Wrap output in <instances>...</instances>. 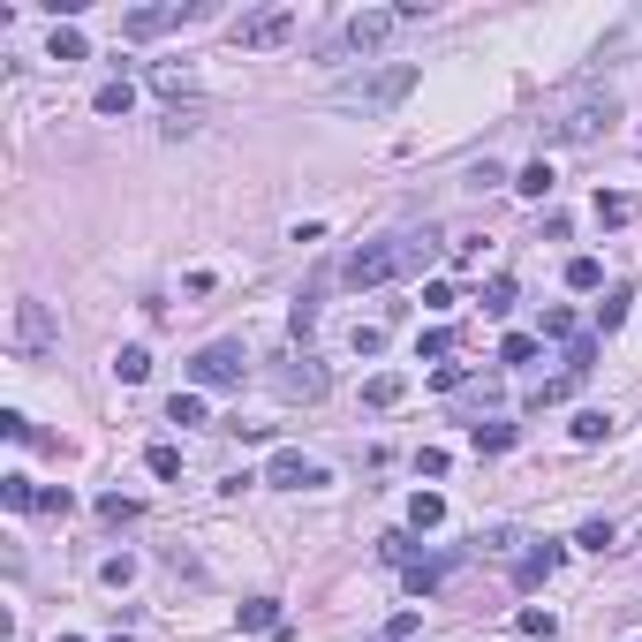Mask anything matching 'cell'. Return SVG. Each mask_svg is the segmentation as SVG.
Masks as SVG:
<instances>
[{
  "mask_svg": "<svg viewBox=\"0 0 642 642\" xmlns=\"http://www.w3.org/2000/svg\"><path fill=\"white\" fill-rule=\"evenodd\" d=\"M431 257H439V235H431V227H423V235H386V242H363V250H348L340 280H348V288H386V280L423 272Z\"/></svg>",
  "mask_w": 642,
  "mask_h": 642,
  "instance_id": "6da1fadb",
  "label": "cell"
},
{
  "mask_svg": "<svg viewBox=\"0 0 642 642\" xmlns=\"http://www.w3.org/2000/svg\"><path fill=\"white\" fill-rule=\"evenodd\" d=\"M408 91H416V61H378L363 76H348V84H333V106L340 114H393Z\"/></svg>",
  "mask_w": 642,
  "mask_h": 642,
  "instance_id": "7a4b0ae2",
  "label": "cell"
},
{
  "mask_svg": "<svg viewBox=\"0 0 642 642\" xmlns=\"http://www.w3.org/2000/svg\"><path fill=\"white\" fill-rule=\"evenodd\" d=\"M612 114H620V106H612V91L590 84V91H575V99H559L552 121H537V129H544V144H597Z\"/></svg>",
  "mask_w": 642,
  "mask_h": 642,
  "instance_id": "3957f363",
  "label": "cell"
},
{
  "mask_svg": "<svg viewBox=\"0 0 642 642\" xmlns=\"http://www.w3.org/2000/svg\"><path fill=\"white\" fill-rule=\"evenodd\" d=\"M8 340H16V363H46V355L61 348V325H53V310L38 303V295H23V303H16V325H8Z\"/></svg>",
  "mask_w": 642,
  "mask_h": 642,
  "instance_id": "277c9868",
  "label": "cell"
},
{
  "mask_svg": "<svg viewBox=\"0 0 642 642\" xmlns=\"http://www.w3.org/2000/svg\"><path fill=\"white\" fill-rule=\"evenodd\" d=\"M242 340H212V348H197L189 355V386L197 393H212V386H242Z\"/></svg>",
  "mask_w": 642,
  "mask_h": 642,
  "instance_id": "5b68a950",
  "label": "cell"
},
{
  "mask_svg": "<svg viewBox=\"0 0 642 642\" xmlns=\"http://www.w3.org/2000/svg\"><path fill=\"white\" fill-rule=\"evenodd\" d=\"M288 38H295V8H250V16L235 23V46H242V53L288 46Z\"/></svg>",
  "mask_w": 642,
  "mask_h": 642,
  "instance_id": "8992f818",
  "label": "cell"
},
{
  "mask_svg": "<svg viewBox=\"0 0 642 642\" xmlns=\"http://www.w3.org/2000/svg\"><path fill=\"white\" fill-rule=\"evenodd\" d=\"M333 386V378H325V363L318 355H288V363H280V371H272V393H280V401H318V393Z\"/></svg>",
  "mask_w": 642,
  "mask_h": 642,
  "instance_id": "52a82bcc",
  "label": "cell"
},
{
  "mask_svg": "<svg viewBox=\"0 0 642 642\" xmlns=\"http://www.w3.org/2000/svg\"><path fill=\"white\" fill-rule=\"evenodd\" d=\"M197 23V0H167V8H129L121 16V38H159V31H182Z\"/></svg>",
  "mask_w": 642,
  "mask_h": 642,
  "instance_id": "ba28073f",
  "label": "cell"
},
{
  "mask_svg": "<svg viewBox=\"0 0 642 642\" xmlns=\"http://www.w3.org/2000/svg\"><path fill=\"white\" fill-rule=\"evenodd\" d=\"M265 484H272V491H318L325 469H318L310 454H295V446H280V454L265 461Z\"/></svg>",
  "mask_w": 642,
  "mask_h": 642,
  "instance_id": "9c48e42d",
  "label": "cell"
},
{
  "mask_svg": "<svg viewBox=\"0 0 642 642\" xmlns=\"http://www.w3.org/2000/svg\"><path fill=\"white\" fill-rule=\"evenodd\" d=\"M393 31H401V8H363V16H348L340 38H348V53H378Z\"/></svg>",
  "mask_w": 642,
  "mask_h": 642,
  "instance_id": "30bf717a",
  "label": "cell"
},
{
  "mask_svg": "<svg viewBox=\"0 0 642 642\" xmlns=\"http://www.w3.org/2000/svg\"><path fill=\"white\" fill-rule=\"evenodd\" d=\"M627 220H642V197L635 189H605L597 197V227H627Z\"/></svg>",
  "mask_w": 642,
  "mask_h": 642,
  "instance_id": "8fae6325",
  "label": "cell"
},
{
  "mask_svg": "<svg viewBox=\"0 0 642 642\" xmlns=\"http://www.w3.org/2000/svg\"><path fill=\"white\" fill-rule=\"evenodd\" d=\"M552 567H559V544H537V552L514 559V582H522V590H537V582H552Z\"/></svg>",
  "mask_w": 642,
  "mask_h": 642,
  "instance_id": "7c38bea8",
  "label": "cell"
},
{
  "mask_svg": "<svg viewBox=\"0 0 642 642\" xmlns=\"http://www.w3.org/2000/svg\"><path fill=\"white\" fill-rule=\"evenodd\" d=\"M152 91H159V99H174V114H182V99H189L197 84H189V68H174V61H152Z\"/></svg>",
  "mask_w": 642,
  "mask_h": 642,
  "instance_id": "4fadbf2b",
  "label": "cell"
},
{
  "mask_svg": "<svg viewBox=\"0 0 642 642\" xmlns=\"http://www.w3.org/2000/svg\"><path fill=\"white\" fill-rule=\"evenodd\" d=\"M363 401H371V408H401L408 401V378L401 371H378L371 386H363Z\"/></svg>",
  "mask_w": 642,
  "mask_h": 642,
  "instance_id": "5bb4252c",
  "label": "cell"
},
{
  "mask_svg": "<svg viewBox=\"0 0 642 642\" xmlns=\"http://www.w3.org/2000/svg\"><path fill=\"white\" fill-rule=\"evenodd\" d=\"M242 627H257V635H272V627H288L280 597H250V605H242Z\"/></svg>",
  "mask_w": 642,
  "mask_h": 642,
  "instance_id": "9a60e30c",
  "label": "cell"
},
{
  "mask_svg": "<svg viewBox=\"0 0 642 642\" xmlns=\"http://www.w3.org/2000/svg\"><path fill=\"white\" fill-rule=\"evenodd\" d=\"M84 53H91V46H84V31H76V23H61V31L46 38V61H61V68H68V61H84Z\"/></svg>",
  "mask_w": 642,
  "mask_h": 642,
  "instance_id": "2e32d148",
  "label": "cell"
},
{
  "mask_svg": "<svg viewBox=\"0 0 642 642\" xmlns=\"http://www.w3.org/2000/svg\"><path fill=\"white\" fill-rule=\"evenodd\" d=\"M114 378H121V386H144V378H152V348H121L114 355Z\"/></svg>",
  "mask_w": 642,
  "mask_h": 642,
  "instance_id": "e0dca14e",
  "label": "cell"
},
{
  "mask_svg": "<svg viewBox=\"0 0 642 642\" xmlns=\"http://www.w3.org/2000/svg\"><path fill=\"white\" fill-rule=\"evenodd\" d=\"M446 522V499L439 491H416V499H408V529H439Z\"/></svg>",
  "mask_w": 642,
  "mask_h": 642,
  "instance_id": "ac0fdd59",
  "label": "cell"
},
{
  "mask_svg": "<svg viewBox=\"0 0 642 642\" xmlns=\"http://www.w3.org/2000/svg\"><path fill=\"white\" fill-rule=\"evenodd\" d=\"M567 288H575V295H597V288H605V265H597V257H567Z\"/></svg>",
  "mask_w": 642,
  "mask_h": 642,
  "instance_id": "d6986e66",
  "label": "cell"
},
{
  "mask_svg": "<svg viewBox=\"0 0 642 642\" xmlns=\"http://www.w3.org/2000/svg\"><path fill=\"white\" fill-rule=\"evenodd\" d=\"M537 348H544L537 333H507V340H499V363H507V371H522V363H537Z\"/></svg>",
  "mask_w": 642,
  "mask_h": 642,
  "instance_id": "ffe728a7",
  "label": "cell"
},
{
  "mask_svg": "<svg viewBox=\"0 0 642 642\" xmlns=\"http://www.w3.org/2000/svg\"><path fill=\"white\" fill-rule=\"evenodd\" d=\"M612 439V416H605V408H582V416H575V446H605Z\"/></svg>",
  "mask_w": 642,
  "mask_h": 642,
  "instance_id": "44dd1931",
  "label": "cell"
},
{
  "mask_svg": "<svg viewBox=\"0 0 642 642\" xmlns=\"http://www.w3.org/2000/svg\"><path fill=\"white\" fill-rule=\"evenodd\" d=\"M91 106H99V114H129V106H136V84H129V76H114V84H99V99H91Z\"/></svg>",
  "mask_w": 642,
  "mask_h": 642,
  "instance_id": "7402d4cb",
  "label": "cell"
},
{
  "mask_svg": "<svg viewBox=\"0 0 642 642\" xmlns=\"http://www.w3.org/2000/svg\"><path fill=\"white\" fill-rule=\"evenodd\" d=\"M0 499H8L16 514H38V484L31 476H0Z\"/></svg>",
  "mask_w": 642,
  "mask_h": 642,
  "instance_id": "603a6c76",
  "label": "cell"
},
{
  "mask_svg": "<svg viewBox=\"0 0 642 642\" xmlns=\"http://www.w3.org/2000/svg\"><path fill=\"white\" fill-rule=\"evenodd\" d=\"M507 446H514V423H499V416L476 423V454H507Z\"/></svg>",
  "mask_w": 642,
  "mask_h": 642,
  "instance_id": "cb8c5ba5",
  "label": "cell"
},
{
  "mask_svg": "<svg viewBox=\"0 0 642 642\" xmlns=\"http://www.w3.org/2000/svg\"><path fill=\"white\" fill-rule=\"evenodd\" d=\"M167 423L197 431V423H204V393H174V401H167Z\"/></svg>",
  "mask_w": 642,
  "mask_h": 642,
  "instance_id": "d4e9b609",
  "label": "cell"
},
{
  "mask_svg": "<svg viewBox=\"0 0 642 642\" xmlns=\"http://www.w3.org/2000/svg\"><path fill=\"white\" fill-rule=\"evenodd\" d=\"M484 310H491V318H507V310H514V280H507V272H491V280H484Z\"/></svg>",
  "mask_w": 642,
  "mask_h": 642,
  "instance_id": "484cf974",
  "label": "cell"
},
{
  "mask_svg": "<svg viewBox=\"0 0 642 642\" xmlns=\"http://www.w3.org/2000/svg\"><path fill=\"white\" fill-rule=\"evenodd\" d=\"M378 552H386V567H416V537H408V529H393V537H378Z\"/></svg>",
  "mask_w": 642,
  "mask_h": 642,
  "instance_id": "4316f807",
  "label": "cell"
},
{
  "mask_svg": "<svg viewBox=\"0 0 642 642\" xmlns=\"http://www.w3.org/2000/svg\"><path fill=\"white\" fill-rule=\"evenodd\" d=\"M575 386H582V378H567V371H559V378H544V386L529 393V408H552V401H567Z\"/></svg>",
  "mask_w": 642,
  "mask_h": 642,
  "instance_id": "83f0119b",
  "label": "cell"
},
{
  "mask_svg": "<svg viewBox=\"0 0 642 642\" xmlns=\"http://www.w3.org/2000/svg\"><path fill=\"white\" fill-rule=\"evenodd\" d=\"M514 189H522V197H552V167H544V159H537V167H522V174H514Z\"/></svg>",
  "mask_w": 642,
  "mask_h": 642,
  "instance_id": "f1b7e54d",
  "label": "cell"
},
{
  "mask_svg": "<svg viewBox=\"0 0 642 642\" xmlns=\"http://www.w3.org/2000/svg\"><path fill=\"white\" fill-rule=\"evenodd\" d=\"M620 325H627V295L612 288L605 303H597V333H620Z\"/></svg>",
  "mask_w": 642,
  "mask_h": 642,
  "instance_id": "f546056e",
  "label": "cell"
},
{
  "mask_svg": "<svg viewBox=\"0 0 642 642\" xmlns=\"http://www.w3.org/2000/svg\"><path fill=\"white\" fill-rule=\"evenodd\" d=\"M144 469H152V476H182V454L159 439V446H144Z\"/></svg>",
  "mask_w": 642,
  "mask_h": 642,
  "instance_id": "4dcf8cb0",
  "label": "cell"
},
{
  "mask_svg": "<svg viewBox=\"0 0 642 642\" xmlns=\"http://www.w3.org/2000/svg\"><path fill=\"white\" fill-rule=\"evenodd\" d=\"M446 582V559H416V567H408V590H439Z\"/></svg>",
  "mask_w": 642,
  "mask_h": 642,
  "instance_id": "1f68e13d",
  "label": "cell"
},
{
  "mask_svg": "<svg viewBox=\"0 0 642 642\" xmlns=\"http://www.w3.org/2000/svg\"><path fill=\"white\" fill-rule=\"evenodd\" d=\"M537 340H575V310H544Z\"/></svg>",
  "mask_w": 642,
  "mask_h": 642,
  "instance_id": "d6a6232c",
  "label": "cell"
},
{
  "mask_svg": "<svg viewBox=\"0 0 642 642\" xmlns=\"http://www.w3.org/2000/svg\"><path fill=\"white\" fill-rule=\"evenodd\" d=\"M597 363V340H567V378H590Z\"/></svg>",
  "mask_w": 642,
  "mask_h": 642,
  "instance_id": "836d02e7",
  "label": "cell"
},
{
  "mask_svg": "<svg viewBox=\"0 0 642 642\" xmlns=\"http://www.w3.org/2000/svg\"><path fill=\"white\" fill-rule=\"evenodd\" d=\"M129 575H136V559H129V552H114V559L99 567V582H106V590H129Z\"/></svg>",
  "mask_w": 642,
  "mask_h": 642,
  "instance_id": "e575fe53",
  "label": "cell"
},
{
  "mask_svg": "<svg viewBox=\"0 0 642 642\" xmlns=\"http://www.w3.org/2000/svg\"><path fill=\"white\" fill-rule=\"evenodd\" d=\"M68 507H76V491H68V484H46V491H38V514H68Z\"/></svg>",
  "mask_w": 642,
  "mask_h": 642,
  "instance_id": "d590c367",
  "label": "cell"
},
{
  "mask_svg": "<svg viewBox=\"0 0 642 642\" xmlns=\"http://www.w3.org/2000/svg\"><path fill=\"white\" fill-rule=\"evenodd\" d=\"M499 182H507V167H499V159H476V167H469V189H499Z\"/></svg>",
  "mask_w": 642,
  "mask_h": 642,
  "instance_id": "8d00e7d4",
  "label": "cell"
},
{
  "mask_svg": "<svg viewBox=\"0 0 642 642\" xmlns=\"http://www.w3.org/2000/svg\"><path fill=\"white\" fill-rule=\"evenodd\" d=\"M575 544H582V552H612V522H582Z\"/></svg>",
  "mask_w": 642,
  "mask_h": 642,
  "instance_id": "74e56055",
  "label": "cell"
},
{
  "mask_svg": "<svg viewBox=\"0 0 642 642\" xmlns=\"http://www.w3.org/2000/svg\"><path fill=\"white\" fill-rule=\"evenodd\" d=\"M0 431H8V439H16V446H31V439H38V431H31V416H23V408H8V416H0Z\"/></svg>",
  "mask_w": 642,
  "mask_h": 642,
  "instance_id": "f35d334b",
  "label": "cell"
},
{
  "mask_svg": "<svg viewBox=\"0 0 642 642\" xmlns=\"http://www.w3.org/2000/svg\"><path fill=\"white\" fill-rule=\"evenodd\" d=\"M386 348V325H355V355H378Z\"/></svg>",
  "mask_w": 642,
  "mask_h": 642,
  "instance_id": "ab89813d",
  "label": "cell"
},
{
  "mask_svg": "<svg viewBox=\"0 0 642 642\" xmlns=\"http://www.w3.org/2000/svg\"><path fill=\"white\" fill-rule=\"evenodd\" d=\"M99 514H106V522H136V499H121V491H114V499H99Z\"/></svg>",
  "mask_w": 642,
  "mask_h": 642,
  "instance_id": "60d3db41",
  "label": "cell"
},
{
  "mask_svg": "<svg viewBox=\"0 0 642 642\" xmlns=\"http://www.w3.org/2000/svg\"><path fill=\"white\" fill-rule=\"evenodd\" d=\"M552 627H559V620H552V612H522V635H537V642H552Z\"/></svg>",
  "mask_w": 642,
  "mask_h": 642,
  "instance_id": "b9f144b4",
  "label": "cell"
},
{
  "mask_svg": "<svg viewBox=\"0 0 642 642\" xmlns=\"http://www.w3.org/2000/svg\"><path fill=\"white\" fill-rule=\"evenodd\" d=\"M114 642H129V635H114Z\"/></svg>",
  "mask_w": 642,
  "mask_h": 642,
  "instance_id": "7bdbcfd3",
  "label": "cell"
}]
</instances>
